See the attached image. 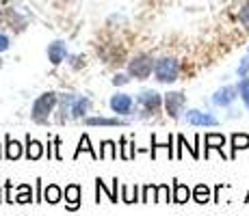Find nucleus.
<instances>
[{
  "mask_svg": "<svg viewBox=\"0 0 249 216\" xmlns=\"http://www.w3.org/2000/svg\"><path fill=\"white\" fill-rule=\"evenodd\" d=\"M44 153H46V145L44 143H39L37 138H31V134H28L26 145H24V156H26L28 160H39Z\"/></svg>",
  "mask_w": 249,
  "mask_h": 216,
  "instance_id": "ddd939ff",
  "label": "nucleus"
},
{
  "mask_svg": "<svg viewBox=\"0 0 249 216\" xmlns=\"http://www.w3.org/2000/svg\"><path fill=\"white\" fill-rule=\"evenodd\" d=\"M4 201H7V203H13V201H16V197H13V182L11 180L4 182Z\"/></svg>",
  "mask_w": 249,
  "mask_h": 216,
  "instance_id": "c756f323",
  "label": "nucleus"
},
{
  "mask_svg": "<svg viewBox=\"0 0 249 216\" xmlns=\"http://www.w3.org/2000/svg\"><path fill=\"white\" fill-rule=\"evenodd\" d=\"M137 104H139V108L143 110V117H152V115L159 113L160 106L165 104V98H162L160 93H156V91L145 89L137 95Z\"/></svg>",
  "mask_w": 249,
  "mask_h": 216,
  "instance_id": "7ed1b4c3",
  "label": "nucleus"
},
{
  "mask_svg": "<svg viewBox=\"0 0 249 216\" xmlns=\"http://www.w3.org/2000/svg\"><path fill=\"white\" fill-rule=\"evenodd\" d=\"M56 104H59V95L54 91L41 93L31 106V119L35 123H39V126H44V123H48V119H50L52 110L56 108Z\"/></svg>",
  "mask_w": 249,
  "mask_h": 216,
  "instance_id": "f257e3e1",
  "label": "nucleus"
},
{
  "mask_svg": "<svg viewBox=\"0 0 249 216\" xmlns=\"http://www.w3.org/2000/svg\"><path fill=\"white\" fill-rule=\"evenodd\" d=\"M184 104H186V95L180 93V91H169V93H165V110L171 119L180 117Z\"/></svg>",
  "mask_w": 249,
  "mask_h": 216,
  "instance_id": "39448f33",
  "label": "nucleus"
},
{
  "mask_svg": "<svg viewBox=\"0 0 249 216\" xmlns=\"http://www.w3.org/2000/svg\"><path fill=\"white\" fill-rule=\"evenodd\" d=\"M46 156H48V160H50V158H54V141H48V145H46Z\"/></svg>",
  "mask_w": 249,
  "mask_h": 216,
  "instance_id": "c9c22d12",
  "label": "nucleus"
},
{
  "mask_svg": "<svg viewBox=\"0 0 249 216\" xmlns=\"http://www.w3.org/2000/svg\"><path fill=\"white\" fill-rule=\"evenodd\" d=\"M193 197L191 193V188L186 184H182V182L174 180V193H171V201H176V203H186V201Z\"/></svg>",
  "mask_w": 249,
  "mask_h": 216,
  "instance_id": "f3484780",
  "label": "nucleus"
},
{
  "mask_svg": "<svg viewBox=\"0 0 249 216\" xmlns=\"http://www.w3.org/2000/svg\"><path fill=\"white\" fill-rule=\"evenodd\" d=\"M117 145L113 141H102L100 145V160H117Z\"/></svg>",
  "mask_w": 249,
  "mask_h": 216,
  "instance_id": "b1692460",
  "label": "nucleus"
},
{
  "mask_svg": "<svg viewBox=\"0 0 249 216\" xmlns=\"http://www.w3.org/2000/svg\"><path fill=\"white\" fill-rule=\"evenodd\" d=\"M22 153H24L22 143H18L16 138H11V134H7L4 136V158L7 160H18V158H22Z\"/></svg>",
  "mask_w": 249,
  "mask_h": 216,
  "instance_id": "2eb2a0df",
  "label": "nucleus"
},
{
  "mask_svg": "<svg viewBox=\"0 0 249 216\" xmlns=\"http://www.w3.org/2000/svg\"><path fill=\"white\" fill-rule=\"evenodd\" d=\"M238 20L243 22V26H245V28H249V2L241 9V13H238Z\"/></svg>",
  "mask_w": 249,
  "mask_h": 216,
  "instance_id": "7c9ffc66",
  "label": "nucleus"
},
{
  "mask_svg": "<svg viewBox=\"0 0 249 216\" xmlns=\"http://www.w3.org/2000/svg\"><path fill=\"white\" fill-rule=\"evenodd\" d=\"M74 98H76L74 93L59 95V115H56L59 123H65L68 119H71V102H74Z\"/></svg>",
  "mask_w": 249,
  "mask_h": 216,
  "instance_id": "4468645a",
  "label": "nucleus"
},
{
  "mask_svg": "<svg viewBox=\"0 0 249 216\" xmlns=\"http://www.w3.org/2000/svg\"><path fill=\"white\" fill-rule=\"evenodd\" d=\"M193 201H197V203H208L210 201V188L206 184H197L193 188Z\"/></svg>",
  "mask_w": 249,
  "mask_h": 216,
  "instance_id": "a878e982",
  "label": "nucleus"
},
{
  "mask_svg": "<svg viewBox=\"0 0 249 216\" xmlns=\"http://www.w3.org/2000/svg\"><path fill=\"white\" fill-rule=\"evenodd\" d=\"M156 188H159V186H154V184L143 186L141 188V201L143 203H147V201H156Z\"/></svg>",
  "mask_w": 249,
  "mask_h": 216,
  "instance_id": "cd10ccee",
  "label": "nucleus"
},
{
  "mask_svg": "<svg viewBox=\"0 0 249 216\" xmlns=\"http://www.w3.org/2000/svg\"><path fill=\"white\" fill-rule=\"evenodd\" d=\"M245 201H249V193H247V199H245Z\"/></svg>",
  "mask_w": 249,
  "mask_h": 216,
  "instance_id": "58836bf2",
  "label": "nucleus"
},
{
  "mask_svg": "<svg viewBox=\"0 0 249 216\" xmlns=\"http://www.w3.org/2000/svg\"><path fill=\"white\" fill-rule=\"evenodd\" d=\"M89 153L91 158H93V160H100V153L93 150V147H91V141H89V136L87 134H83V136H80V141H78V147H76V151H74V160L76 158L80 156V153Z\"/></svg>",
  "mask_w": 249,
  "mask_h": 216,
  "instance_id": "aec40b11",
  "label": "nucleus"
},
{
  "mask_svg": "<svg viewBox=\"0 0 249 216\" xmlns=\"http://www.w3.org/2000/svg\"><path fill=\"white\" fill-rule=\"evenodd\" d=\"M230 143H232V153H230V158H234L236 151L249 150V134H241V132L232 134V136H230Z\"/></svg>",
  "mask_w": 249,
  "mask_h": 216,
  "instance_id": "6ab92c4d",
  "label": "nucleus"
},
{
  "mask_svg": "<svg viewBox=\"0 0 249 216\" xmlns=\"http://www.w3.org/2000/svg\"><path fill=\"white\" fill-rule=\"evenodd\" d=\"M91 110V100L87 95H76L71 102V119H85Z\"/></svg>",
  "mask_w": 249,
  "mask_h": 216,
  "instance_id": "f8f14e48",
  "label": "nucleus"
},
{
  "mask_svg": "<svg viewBox=\"0 0 249 216\" xmlns=\"http://www.w3.org/2000/svg\"><path fill=\"white\" fill-rule=\"evenodd\" d=\"M137 156V150H135V141H128L126 136L119 138V158L122 160H132Z\"/></svg>",
  "mask_w": 249,
  "mask_h": 216,
  "instance_id": "412c9836",
  "label": "nucleus"
},
{
  "mask_svg": "<svg viewBox=\"0 0 249 216\" xmlns=\"http://www.w3.org/2000/svg\"><path fill=\"white\" fill-rule=\"evenodd\" d=\"M35 201V195H33V188L28 184H20L18 186V195H16V203H31Z\"/></svg>",
  "mask_w": 249,
  "mask_h": 216,
  "instance_id": "393cba45",
  "label": "nucleus"
},
{
  "mask_svg": "<svg viewBox=\"0 0 249 216\" xmlns=\"http://www.w3.org/2000/svg\"><path fill=\"white\" fill-rule=\"evenodd\" d=\"M4 156V153H2V145H0V158H2Z\"/></svg>",
  "mask_w": 249,
  "mask_h": 216,
  "instance_id": "4c0bfd02",
  "label": "nucleus"
},
{
  "mask_svg": "<svg viewBox=\"0 0 249 216\" xmlns=\"http://www.w3.org/2000/svg\"><path fill=\"white\" fill-rule=\"evenodd\" d=\"M0 201H4V197H2V188H0Z\"/></svg>",
  "mask_w": 249,
  "mask_h": 216,
  "instance_id": "e433bc0d",
  "label": "nucleus"
},
{
  "mask_svg": "<svg viewBox=\"0 0 249 216\" xmlns=\"http://www.w3.org/2000/svg\"><path fill=\"white\" fill-rule=\"evenodd\" d=\"M154 76L159 83H176L180 76V63L171 56H165V59H159L154 65Z\"/></svg>",
  "mask_w": 249,
  "mask_h": 216,
  "instance_id": "f03ea898",
  "label": "nucleus"
},
{
  "mask_svg": "<svg viewBox=\"0 0 249 216\" xmlns=\"http://www.w3.org/2000/svg\"><path fill=\"white\" fill-rule=\"evenodd\" d=\"M128 80H130V78H128V74H115V76H113V84H115V86L128 84Z\"/></svg>",
  "mask_w": 249,
  "mask_h": 216,
  "instance_id": "473e14b6",
  "label": "nucleus"
},
{
  "mask_svg": "<svg viewBox=\"0 0 249 216\" xmlns=\"http://www.w3.org/2000/svg\"><path fill=\"white\" fill-rule=\"evenodd\" d=\"M238 95H241L243 104H245L247 110H249V78H247V76L241 80V83H238Z\"/></svg>",
  "mask_w": 249,
  "mask_h": 216,
  "instance_id": "bb28decb",
  "label": "nucleus"
},
{
  "mask_svg": "<svg viewBox=\"0 0 249 216\" xmlns=\"http://www.w3.org/2000/svg\"><path fill=\"white\" fill-rule=\"evenodd\" d=\"M186 123H191V126H197V128H214L219 126L217 117H213L210 113H202V110H186Z\"/></svg>",
  "mask_w": 249,
  "mask_h": 216,
  "instance_id": "423d86ee",
  "label": "nucleus"
},
{
  "mask_svg": "<svg viewBox=\"0 0 249 216\" xmlns=\"http://www.w3.org/2000/svg\"><path fill=\"white\" fill-rule=\"evenodd\" d=\"M44 201V186H41V180H35V203Z\"/></svg>",
  "mask_w": 249,
  "mask_h": 216,
  "instance_id": "2f4dec72",
  "label": "nucleus"
},
{
  "mask_svg": "<svg viewBox=\"0 0 249 216\" xmlns=\"http://www.w3.org/2000/svg\"><path fill=\"white\" fill-rule=\"evenodd\" d=\"M236 93H238L236 86H223V89H219L217 93L213 95V104H214V106L226 108V106H230V104H232L234 100L238 98Z\"/></svg>",
  "mask_w": 249,
  "mask_h": 216,
  "instance_id": "6e6552de",
  "label": "nucleus"
},
{
  "mask_svg": "<svg viewBox=\"0 0 249 216\" xmlns=\"http://www.w3.org/2000/svg\"><path fill=\"white\" fill-rule=\"evenodd\" d=\"M154 65H156V61L152 59V56L139 54L128 63V76H132V78H137V80H145V78H150V74L154 71Z\"/></svg>",
  "mask_w": 249,
  "mask_h": 216,
  "instance_id": "20e7f679",
  "label": "nucleus"
},
{
  "mask_svg": "<svg viewBox=\"0 0 249 216\" xmlns=\"http://www.w3.org/2000/svg\"><path fill=\"white\" fill-rule=\"evenodd\" d=\"M65 56H68V46H65V41H52L50 46H48V59H50L52 65H61L65 61Z\"/></svg>",
  "mask_w": 249,
  "mask_h": 216,
  "instance_id": "9b49d317",
  "label": "nucleus"
},
{
  "mask_svg": "<svg viewBox=\"0 0 249 216\" xmlns=\"http://www.w3.org/2000/svg\"><path fill=\"white\" fill-rule=\"evenodd\" d=\"M65 208L70 210V212H76V210L80 208V197H83V190H80V186L78 184H70V186H65Z\"/></svg>",
  "mask_w": 249,
  "mask_h": 216,
  "instance_id": "1a4fd4ad",
  "label": "nucleus"
},
{
  "mask_svg": "<svg viewBox=\"0 0 249 216\" xmlns=\"http://www.w3.org/2000/svg\"><path fill=\"white\" fill-rule=\"evenodd\" d=\"M108 106H111L115 115H124V117H126V115H130L132 108H135V100L128 93H117L108 100Z\"/></svg>",
  "mask_w": 249,
  "mask_h": 216,
  "instance_id": "0eeeda50",
  "label": "nucleus"
},
{
  "mask_svg": "<svg viewBox=\"0 0 249 216\" xmlns=\"http://www.w3.org/2000/svg\"><path fill=\"white\" fill-rule=\"evenodd\" d=\"M156 201H160V203H169L171 201L169 184H159V188H156Z\"/></svg>",
  "mask_w": 249,
  "mask_h": 216,
  "instance_id": "c85d7f7f",
  "label": "nucleus"
},
{
  "mask_svg": "<svg viewBox=\"0 0 249 216\" xmlns=\"http://www.w3.org/2000/svg\"><path fill=\"white\" fill-rule=\"evenodd\" d=\"M9 46H11V39H9L4 33H0V52H4V50H9Z\"/></svg>",
  "mask_w": 249,
  "mask_h": 216,
  "instance_id": "f704fd0d",
  "label": "nucleus"
},
{
  "mask_svg": "<svg viewBox=\"0 0 249 216\" xmlns=\"http://www.w3.org/2000/svg\"><path fill=\"white\" fill-rule=\"evenodd\" d=\"M247 74H249V56H247V59H243L241 65H238V76H241V78H245Z\"/></svg>",
  "mask_w": 249,
  "mask_h": 216,
  "instance_id": "72a5a7b5",
  "label": "nucleus"
},
{
  "mask_svg": "<svg viewBox=\"0 0 249 216\" xmlns=\"http://www.w3.org/2000/svg\"><path fill=\"white\" fill-rule=\"evenodd\" d=\"M119 199L124 201V203H135V201H141V197H139V186H128V184H122V195H119Z\"/></svg>",
  "mask_w": 249,
  "mask_h": 216,
  "instance_id": "5701e85b",
  "label": "nucleus"
},
{
  "mask_svg": "<svg viewBox=\"0 0 249 216\" xmlns=\"http://www.w3.org/2000/svg\"><path fill=\"white\" fill-rule=\"evenodd\" d=\"M63 199V190H61V186L56 184H48L44 188V201H48V203H59V201Z\"/></svg>",
  "mask_w": 249,
  "mask_h": 216,
  "instance_id": "4be33fe9",
  "label": "nucleus"
},
{
  "mask_svg": "<svg viewBox=\"0 0 249 216\" xmlns=\"http://www.w3.org/2000/svg\"><path fill=\"white\" fill-rule=\"evenodd\" d=\"M87 126H104V128H115V126H128L126 119L119 117H85Z\"/></svg>",
  "mask_w": 249,
  "mask_h": 216,
  "instance_id": "dca6fc26",
  "label": "nucleus"
},
{
  "mask_svg": "<svg viewBox=\"0 0 249 216\" xmlns=\"http://www.w3.org/2000/svg\"><path fill=\"white\" fill-rule=\"evenodd\" d=\"M204 143H206V151H204V156H206V158H208V153H210V151H219L223 158H226V153H223L226 136H223V134H214V132L206 134V136H204Z\"/></svg>",
  "mask_w": 249,
  "mask_h": 216,
  "instance_id": "9d476101",
  "label": "nucleus"
},
{
  "mask_svg": "<svg viewBox=\"0 0 249 216\" xmlns=\"http://www.w3.org/2000/svg\"><path fill=\"white\" fill-rule=\"evenodd\" d=\"M159 150H167V153H169V158H176V153H174V136L169 134V138H167L165 143H159V138H156V134H152V158H156V151Z\"/></svg>",
  "mask_w": 249,
  "mask_h": 216,
  "instance_id": "a211bd4d",
  "label": "nucleus"
}]
</instances>
